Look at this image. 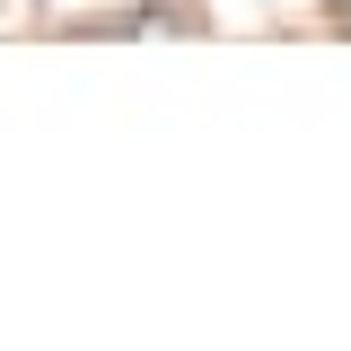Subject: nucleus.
<instances>
[{
    "label": "nucleus",
    "instance_id": "obj_1",
    "mask_svg": "<svg viewBox=\"0 0 351 351\" xmlns=\"http://www.w3.org/2000/svg\"><path fill=\"white\" fill-rule=\"evenodd\" d=\"M334 27H343V36H351V0H334Z\"/></svg>",
    "mask_w": 351,
    "mask_h": 351
}]
</instances>
